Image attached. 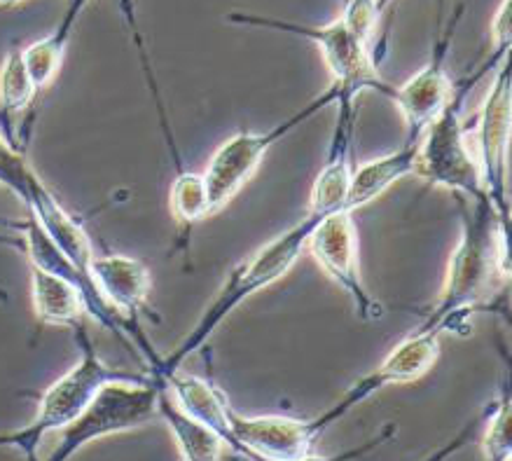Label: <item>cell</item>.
I'll list each match as a JSON object with an SVG mask.
<instances>
[{
  "label": "cell",
  "instance_id": "6da1fadb",
  "mask_svg": "<svg viewBox=\"0 0 512 461\" xmlns=\"http://www.w3.org/2000/svg\"><path fill=\"white\" fill-rule=\"evenodd\" d=\"M459 209L461 239L449 258L440 298L419 326L438 335L466 328L468 316L510 279V223L498 218L489 199L466 204L459 197Z\"/></svg>",
  "mask_w": 512,
  "mask_h": 461
},
{
  "label": "cell",
  "instance_id": "7a4b0ae2",
  "mask_svg": "<svg viewBox=\"0 0 512 461\" xmlns=\"http://www.w3.org/2000/svg\"><path fill=\"white\" fill-rule=\"evenodd\" d=\"M325 216L314 211H307L300 223L288 227L286 232L279 237H274L272 242L260 246L251 258L239 263L227 277L225 286L220 288L216 300L206 307L202 319L195 323V328L178 342L176 349H171L169 356L159 359V366L152 370V377H157L164 384L166 377L178 373L183 366V361H188L192 354H197L206 342L211 340V335L216 333L220 323L237 309L241 302L253 298L255 293H262L265 288L274 286L276 281H281L286 274L293 270L297 260H300L302 251L307 249V242L311 232L316 230V225L321 223Z\"/></svg>",
  "mask_w": 512,
  "mask_h": 461
},
{
  "label": "cell",
  "instance_id": "3957f363",
  "mask_svg": "<svg viewBox=\"0 0 512 461\" xmlns=\"http://www.w3.org/2000/svg\"><path fill=\"white\" fill-rule=\"evenodd\" d=\"M75 340H78L82 352L80 361L43 391V396L38 398L36 417L24 429L10 431L12 447L22 452L29 461H38V447L45 436L71 426L92 405L106 384L143 380V375L122 373V370H115L108 363H103L85 328L75 333Z\"/></svg>",
  "mask_w": 512,
  "mask_h": 461
},
{
  "label": "cell",
  "instance_id": "277c9868",
  "mask_svg": "<svg viewBox=\"0 0 512 461\" xmlns=\"http://www.w3.org/2000/svg\"><path fill=\"white\" fill-rule=\"evenodd\" d=\"M227 19L241 26H258V29L293 33V36H302L316 43L332 75V85L337 87L339 94L354 96V99H358L365 89H375V92L384 96L391 94L393 87L379 73V57L375 45H365L363 40H358L347 29V24L342 22V17H335L332 22L321 26L246 15V12H232Z\"/></svg>",
  "mask_w": 512,
  "mask_h": 461
},
{
  "label": "cell",
  "instance_id": "5b68a950",
  "mask_svg": "<svg viewBox=\"0 0 512 461\" xmlns=\"http://www.w3.org/2000/svg\"><path fill=\"white\" fill-rule=\"evenodd\" d=\"M162 394L164 384L157 377L106 384L92 405L61 431L59 445L45 461H71L87 443L115 436V433L141 429L159 417L157 403Z\"/></svg>",
  "mask_w": 512,
  "mask_h": 461
},
{
  "label": "cell",
  "instance_id": "8992f818",
  "mask_svg": "<svg viewBox=\"0 0 512 461\" xmlns=\"http://www.w3.org/2000/svg\"><path fill=\"white\" fill-rule=\"evenodd\" d=\"M339 92L335 85H330L321 96H316L314 101H309L302 110H297L295 115H290L288 120L279 122V125L269 127L267 132H239L220 143V148L213 153L209 167L204 171V185L206 195H209L211 216L225 209L234 197L239 195L241 188L251 181L255 171H258L262 157L269 153V148H274L276 143H281L288 134H293L297 127L314 118L316 113H321L323 108L337 103Z\"/></svg>",
  "mask_w": 512,
  "mask_h": 461
},
{
  "label": "cell",
  "instance_id": "52a82bcc",
  "mask_svg": "<svg viewBox=\"0 0 512 461\" xmlns=\"http://www.w3.org/2000/svg\"><path fill=\"white\" fill-rule=\"evenodd\" d=\"M512 122V68L510 57L501 61L496 78L484 96L477 125L468 132L477 169H480L484 195L494 206L498 218L510 223L508 199V146Z\"/></svg>",
  "mask_w": 512,
  "mask_h": 461
},
{
  "label": "cell",
  "instance_id": "ba28073f",
  "mask_svg": "<svg viewBox=\"0 0 512 461\" xmlns=\"http://www.w3.org/2000/svg\"><path fill=\"white\" fill-rule=\"evenodd\" d=\"M307 249L318 267L347 293L361 321L384 319V307L363 284L358 263V230L351 211H335L325 216L311 232Z\"/></svg>",
  "mask_w": 512,
  "mask_h": 461
},
{
  "label": "cell",
  "instance_id": "9c48e42d",
  "mask_svg": "<svg viewBox=\"0 0 512 461\" xmlns=\"http://www.w3.org/2000/svg\"><path fill=\"white\" fill-rule=\"evenodd\" d=\"M466 5H456L447 29L438 33L428 64L417 75L393 87L389 99L396 103L405 120V143H419L426 129L440 118L454 96V82L447 73V57L452 50L456 26H459Z\"/></svg>",
  "mask_w": 512,
  "mask_h": 461
},
{
  "label": "cell",
  "instance_id": "30bf717a",
  "mask_svg": "<svg viewBox=\"0 0 512 461\" xmlns=\"http://www.w3.org/2000/svg\"><path fill=\"white\" fill-rule=\"evenodd\" d=\"M332 405L314 419H293L281 415L244 417L230 410V429L237 454L255 461H300L311 454L314 440L339 422Z\"/></svg>",
  "mask_w": 512,
  "mask_h": 461
},
{
  "label": "cell",
  "instance_id": "8fae6325",
  "mask_svg": "<svg viewBox=\"0 0 512 461\" xmlns=\"http://www.w3.org/2000/svg\"><path fill=\"white\" fill-rule=\"evenodd\" d=\"M358 120V99L339 94L337 99V125L332 129V139L323 169L318 171L314 188L309 197V211L330 216L347 206L351 178H354V136ZM347 211V209H344Z\"/></svg>",
  "mask_w": 512,
  "mask_h": 461
},
{
  "label": "cell",
  "instance_id": "7c38bea8",
  "mask_svg": "<svg viewBox=\"0 0 512 461\" xmlns=\"http://www.w3.org/2000/svg\"><path fill=\"white\" fill-rule=\"evenodd\" d=\"M89 277L99 288L101 298L117 314L138 326V314L148 302L152 286L150 270L143 260L122 256V253L94 256L92 265H89Z\"/></svg>",
  "mask_w": 512,
  "mask_h": 461
},
{
  "label": "cell",
  "instance_id": "4fadbf2b",
  "mask_svg": "<svg viewBox=\"0 0 512 461\" xmlns=\"http://www.w3.org/2000/svg\"><path fill=\"white\" fill-rule=\"evenodd\" d=\"M164 389L185 415L197 419L199 424H204L206 429H211L216 436L223 438L230 450L239 452L230 429L232 408L216 384L197 375H181V370H178V373L166 377Z\"/></svg>",
  "mask_w": 512,
  "mask_h": 461
},
{
  "label": "cell",
  "instance_id": "5bb4252c",
  "mask_svg": "<svg viewBox=\"0 0 512 461\" xmlns=\"http://www.w3.org/2000/svg\"><path fill=\"white\" fill-rule=\"evenodd\" d=\"M417 153L419 143H403L393 153L356 167L344 209L351 213L363 209V206H368L382 197L391 185L403 181L405 176L417 174Z\"/></svg>",
  "mask_w": 512,
  "mask_h": 461
},
{
  "label": "cell",
  "instance_id": "9a60e30c",
  "mask_svg": "<svg viewBox=\"0 0 512 461\" xmlns=\"http://www.w3.org/2000/svg\"><path fill=\"white\" fill-rule=\"evenodd\" d=\"M31 300L43 326L71 328L73 333L85 328V300L71 281L31 267Z\"/></svg>",
  "mask_w": 512,
  "mask_h": 461
},
{
  "label": "cell",
  "instance_id": "2e32d148",
  "mask_svg": "<svg viewBox=\"0 0 512 461\" xmlns=\"http://www.w3.org/2000/svg\"><path fill=\"white\" fill-rule=\"evenodd\" d=\"M440 352V335L417 328L391 349L377 370H372V375L382 384V389L391 387V384L417 382L438 363Z\"/></svg>",
  "mask_w": 512,
  "mask_h": 461
},
{
  "label": "cell",
  "instance_id": "e0dca14e",
  "mask_svg": "<svg viewBox=\"0 0 512 461\" xmlns=\"http://www.w3.org/2000/svg\"><path fill=\"white\" fill-rule=\"evenodd\" d=\"M38 96V89L33 87L31 75L24 66L22 47L12 45L5 54L3 64H0V134L19 150L24 148L19 146L15 125L26 110L36 106Z\"/></svg>",
  "mask_w": 512,
  "mask_h": 461
},
{
  "label": "cell",
  "instance_id": "ac0fdd59",
  "mask_svg": "<svg viewBox=\"0 0 512 461\" xmlns=\"http://www.w3.org/2000/svg\"><path fill=\"white\" fill-rule=\"evenodd\" d=\"M85 5V0H75V3L68 5L64 19H61V24L50 33V36L36 40V43H31L29 47H22L24 66L26 71H29L33 87L38 89V94H43L45 89L52 85L54 78H57L66 47L71 43L75 22H78Z\"/></svg>",
  "mask_w": 512,
  "mask_h": 461
},
{
  "label": "cell",
  "instance_id": "d6986e66",
  "mask_svg": "<svg viewBox=\"0 0 512 461\" xmlns=\"http://www.w3.org/2000/svg\"><path fill=\"white\" fill-rule=\"evenodd\" d=\"M159 417L164 419L169 426L171 436H174L178 450H181L185 461H220L225 454V440L216 436L211 429H206L204 424H199L197 419L185 415L178 405L171 401L169 394L159 396L157 403Z\"/></svg>",
  "mask_w": 512,
  "mask_h": 461
},
{
  "label": "cell",
  "instance_id": "ffe728a7",
  "mask_svg": "<svg viewBox=\"0 0 512 461\" xmlns=\"http://www.w3.org/2000/svg\"><path fill=\"white\" fill-rule=\"evenodd\" d=\"M171 211L174 218L181 223L185 232L192 230L199 220L211 216L209 195H206L204 176L190 174V171H178L171 185Z\"/></svg>",
  "mask_w": 512,
  "mask_h": 461
},
{
  "label": "cell",
  "instance_id": "44dd1931",
  "mask_svg": "<svg viewBox=\"0 0 512 461\" xmlns=\"http://www.w3.org/2000/svg\"><path fill=\"white\" fill-rule=\"evenodd\" d=\"M487 436H484V454L487 461H510L512 459V401L510 389H503L501 398L491 403L487 417Z\"/></svg>",
  "mask_w": 512,
  "mask_h": 461
},
{
  "label": "cell",
  "instance_id": "7402d4cb",
  "mask_svg": "<svg viewBox=\"0 0 512 461\" xmlns=\"http://www.w3.org/2000/svg\"><path fill=\"white\" fill-rule=\"evenodd\" d=\"M36 171L26 160L24 150L12 146V143L0 134V185L10 190L24 206L29 204L31 185L36 181Z\"/></svg>",
  "mask_w": 512,
  "mask_h": 461
},
{
  "label": "cell",
  "instance_id": "603a6c76",
  "mask_svg": "<svg viewBox=\"0 0 512 461\" xmlns=\"http://www.w3.org/2000/svg\"><path fill=\"white\" fill-rule=\"evenodd\" d=\"M389 3H372V0H351L344 5L342 22L347 24V29L354 33L358 40H363L365 45H375V33L382 10H386Z\"/></svg>",
  "mask_w": 512,
  "mask_h": 461
},
{
  "label": "cell",
  "instance_id": "cb8c5ba5",
  "mask_svg": "<svg viewBox=\"0 0 512 461\" xmlns=\"http://www.w3.org/2000/svg\"><path fill=\"white\" fill-rule=\"evenodd\" d=\"M396 424H386L382 431L377 433L375 438H370L368 443L358 445L356 450H347V452H339V454H330V457H325V454H307V457L300 459V461H358L361 457H365V454H370L372 450H377L379 445H384L386 440H391L393 436H396ZM241 461H255L251 457H241Z\"/></svg>",
  "mask_w": 512,
  "mask_h": 461
},
{
  "label": "cell",
  "instance_id": "d4e9b609",
  "mask_svg": "<svg viewBox=\"0 0 512 461\" xmlns=\"http://www.w3.org/2000/svg\"><path fill=\"white\" fill-rule=\"evenodd\" d=\"M489 408H491V403L487 405V408H484V412L482 415H477V417H473L470 419V422L463 426V429L456 433V436L452 438V440H447L445 445L442 447H438V450H435L433 454H428V457L424 459V461H447L449 457H454L456 452L461 450V447H466L470 440L475 438V433H477V429H480V424L482 422H487V415H489Z\"/></svg>",
  "mask_w": 512,
  "mask_h": 461
},
{
  "label": "cell",
  "instance_id": "484cf974",
  "mask_svg": "<svg viewBox=\"0 0 512 461\" xmlns=\"http://www.w3.org/2000/svg\"><path fill=\"white\" fill-rule=\"evenodd\" d=\"M0 300L8 302V293H5V288H0Z\"/></svg>",
  "mask_w": 512,
  "mask_h": 461
},
{
  "label": "cell",
  "instance_id": "4316f807",
  "mask_svg": "<svg viewBox=\"0 0 512 461\" xmlns=\"http://www.w3.org/2000/svg\"><path fill=\"white\" fill-rule=\"evenodd\" d=\"M0 447H8V443H5V433H0Z\"/></svg>",
  "mask_w": 512,
  "mask_h": 461
}]
</instances>
